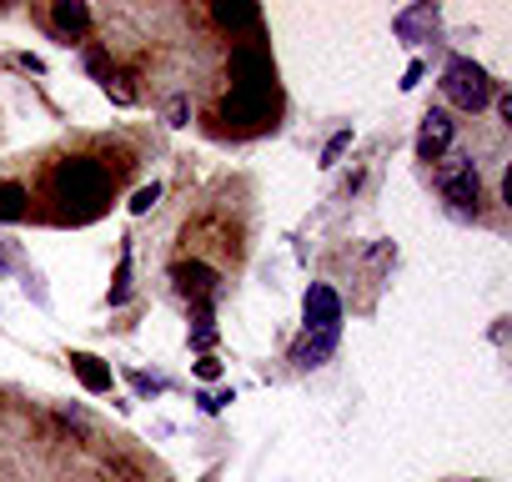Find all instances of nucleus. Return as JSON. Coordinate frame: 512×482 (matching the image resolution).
<instances>
[{"mask_svg": "<svg viewBox=\"0 0 512 482\" xmlns=\"http://www.w3.org/2000/svg\"><path fill=\"white\" fill-rule=\"evenodd\" d=\"M442 96H447L457 111H482V106L492 101V81H487V71H482L477 61L457 56V61H447V71H442Z\"/></svg>", "mask_w": 512, "mask_h": 482, "instance_id": "f257e3e1", "label": "nucleus"}, {"mask_svg": "<svg viewBox=\"0 0 512 482\" xmlns=\"http://www.w3.org/2000/svg\"><path fill=\"white\" fill-rule=\"evenodd\" d=\"M442 166H437V191H442V201L452 206V211H477V201H482V176H477V166H472V156H437Z\"/></svg>", "mask_w": 512, "mask_h": 482, "instance_id": "f03ea898", "label": "nucleus"}, {"mask_svg": "<svg viewBox=\"0 0 512 482\" xmlns=\"http://www.w3.org/2000/svg\"><path fill=\"white\" fill-rule=\"evenodd\" d=\"M342 327V302L332 287H307V332H322V337H337Z\"/></svg>", "mask_w": 512, "mask_h": 482, "instance_id": "7ed1b4c3", "label": "nucleus"}, {"mask_svg": "<svg viewBox=\"0 0 512 482\" xmlns=\"http://www.w3.org/2000/svg\"><path fill=\"white\" fill-rule=\"evenodd\" d=\"M447 146H452V116L447 111H427L422 116V131H417V156L422 161H437Z\"/></svg>", "mask_w": 512, "mask_h": 482, "instance_id": "20e7f679", "label": "nucleus"}, {"mask_svg": "<svg viewBox=\"0 0 512 482\" xmlns=\"http://www.w3.org/2000/svg\"><path fill=\"white\" fill-rule=\"evenodd\" d=\"M392 26H397V36H402L407 46H417V41H427V36L437 31V6H412V11H402Z\"/></svg>", "mask_w": 512, "mask_h": 482, "instance_id": "39448f33", "label": "nucleus"}, {"mask_svg": "<svg viewBox=\"0 0 512 482\" xmlns=\"http://www.w3.org/2000/svg\"><path fill=\"white\" fill-rule=\"evenodd\" d=\"M171 277H176V287L191 292V297H221V282H216L211 267H176Z\"/></svg>", "mask_w": 512, "mask_h": 482, "instance_id": "423d86ee", "label": "nucleus"}, {"mask_svg": "<svg viewBox=\"0 0 512 482\" xmlns=\"http://www.w3.org/2000/svg\"><path fill=\"white\" fill-rule=\"evenodd\" d=\"M337 352V337H322V332H307L297 347H292V362L297 367H322L327 357Z\"/></svg>", "mask_w": 512, "mask_h": 482, "instance_id": "0eeeda50", "label": "nucleus"}, {"mask_svg": "<svg viewBox=\"0 0 512 482\" xmlns=\"http://www.w3.org/2000/svg\"><path fill=\"white\" fill-rule=\"evenodd\" d=\"M56 26L66 36H86L91 31V11L81 6V0H56Z\"/></svg>", "mask_w": 512, "mask_h": 482, "instance_id": "6e6552de", "label": "nucleus"}, {"mask_svg": "<svg viewBox=\"0 0 512 482\" xmlns=\"http://www.w3.org/2000/svg\"><path fill=\"white\" fill-rule=\"evenodd\" d=\"M71 367L81 372V382H86L91 392H111V372H106L91 352H76V357H71Z\"/></svg>", "mask_w": 512, "mask_h": 482, "instance_id": "1a4fd4ad", "label": "nucleus"}, {"mask_svg": "<svg viewBox=\"0 0 512 482\" xmlns=\"http://www.w3.org/2000/svg\"><path fill=\"white\" fill-rule=\"evenodd\" d=\"M21 216H26V186L6 181L0 186V221H21Z\"/></svg>", "mask_w": 512, "mask_h": 482, "instance_id": "9d476101", "label": "nucleus"}, {"mask_svg": "<svg viewBox=\"0 0 512 482\" xmlns=\"http://www.w3.org/2000/svg\"><path fill=\"white\" fill-rule=\"evenodd\" d=\"M211 16H216L221 26H256V21H262L251 6H211Z\"/></svg>", "mask_w": 512, "mask_h": 482, "instance_id": "9b49d317", "label": "nucleus"}, {"mask_svg": "<svg viewBox=\"0 0 512 482\" xmlns=\"http://www.w3.org/2000/svg\"><path fill=\"white\" fill-rule=\"evenodd\" d=\"M352 146V131H337L332 141H327V151H322V166H337V156Z\"/></svg>", "mask_w": 512, "mask_h": 482, "instance_id": "f8f14e48", "label": "nucleus"}, {"mask_svg": "<svg viewBox=\"0 0 512 482\" xmlns=\"http://www.w3.org/2000/svg\"><path fill=\"white\" fill-rule=\"evenodd\" d=\"M156 201H161V186H141V191H136V196H131V211H136V216H141V211H151V206H156Z\"/></svg>", "mask_w": 512, "mask_h": 482, "instance_id": "ddd939ff", "label": "nucleus"}, {"mask_svg": "<svg viewBox=\"0 0 512 482\" xmlns=\"http://www.w3.org/2000/svg\"><path fill=\"white\" fill-rule=\"evenodd\" d=\"M106 91H111V96H116L121 106H131V101H136V91H131V86H126L121 76H116V81H106Z\"/></svg>", "mask_w": 512, "mask_h": 482, "instance_id": "4468645a", "label": "nucleus"}, {"mask_svg": "<svg viewBox=\"0 0 512 482\" xmlns=\"http://www.w3.org/2000/svg\"><path fill=\"white\" fill-rule=\"evenodd\" d=\"M166 116H171V126H186V101H181V96H176V101H171V111H166Z\"/></svg>", "mask_w": 512, "mask_h": 482, "instance_id": "2eb2a0df", "label": "nucleus"}, {"mask_svg": "<svg viewBox=\"0 0 512 482\" xmlns=\"http://www.w3.org/2000/svg\"><path fill=\"white\" fill-rule=\"evenodd\" d=\"M0 267H11V252L6 247H0Z\"/></svg>", "mask_w": 512, "mask_h": 482, "instance_id": "dca6fc26", "label": "nucleus"}]
</instances>
